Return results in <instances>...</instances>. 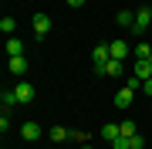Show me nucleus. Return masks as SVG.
<instances>
[{
  "mask_svg": "<svg viewBox=\"0 0 152 149\" xmlns=\"http://www.w3.org/2000/svg\"><path fill=\"white\" fill-rule=\"evenodd\" d=\"M51 139H54V142H64V139H71V129H61V126H54V129H51Z\"/></svg>",
  "mask_w": 152,
  "mask_h": 149,
  "instance_id": "obj_14",
  "label": "nucleus"
},
{
  "mask_svg": "<svg viewBox=\"0 0 152 149\" xmlns=\"http://www.w3.org/2000/svg\"><path fill=\"white\" fill-rule=\"evenodd\" d=\"M129 142H132V149H142V146H145V139L135 132V136H129Z\"/></svg>",
  "mask_w": 152,
  "mask_h": 149,
  "instance_id": "obj_21",
  "label": "nucleus"
},
{
  "mask_svg": "<svg viewBox=\"0 0 152 149\" xmlns=\"http://www.w3.org/2000/svg\"><path fill=\"white\" fill-rule=\"evenodd\" d=\"M0 102H4V112H7L10 105H17V92H7V88H4V95H0Z\"/></svg>",
  "mask_w": 152,
  "mask_h": 149,
  "instance_id": "obj_15",
  "label": "nucleus"
},
{
  "mask_svg": "<svg viewBox=\"0 0 152 149\" xmlns=\"http://www.w3.org/2000/svg\"><path fill=\"white\" fill-rule=\"evenodd\" d=\"M142 92H145V95H152V78H145V81H142Z\"/></svg>",
  "mask_w": 152,
  "mask_h": 149,
  "instance_id": "obj_23",
  "label": "nucleus"
},
{
  "mask_svg": "<svg viewBox=\"0 0 152 149\" xmlns=\"http://www.w3.org/2000/svg\"><path fill=\"white\" fill-rule=\"evenodd\" d=\"M71 139H75V142H88V132H78V129H71Z\"/></svg>",
  "mask_w": 152,
  "mask_h": 149,
  "instance_id": "obj_22",
  "label": "nucleus"
},
{
  "mask_svg": "<svg viewBox=\"0 0 152 149\" xmlns=\"http://www.w3.org/2000/svg\"><path fill=\"white\" fill-rule=\"evenodd\" d=\"M118 129H122V136H135V132H139V126H135L132 119H125V122H122Z\"/></svg>",
  "mask_w": 152,
  "mask_h": 149,
  "instance_id": "obj_16",
  "label": "nucleus"
},
{
  "mask_svg": "<svg viewBox=\"0 0 152 149\" xmlns=\"http://www.w3.org/2000/svg\"><path fill=\"white\" fill-rule=\"evenodd\" d=\"M149 24H152V7H139V10H135V24H132V31L142 34Z\"/></svg>",
  "mask_w": 152,
  "mask_h": 149,
  "instance_id": "obj_1",
  "label": "nucleus"
},
{
  "mask_svg": "<svg viewBox=\"0 0 152 149\" xmlns=\"http://www.w3.org/2000/svg\"><path fill=\"white\" fill-rule=\"evenodd\" d=\"M112 146H115V149H132V142H129V136H118V139H112Z\"/></svg>",
  "mask_w": 152,
  "mask_h": 149,
  "instance_id": "obj_19",
  "label": "nucleus"
},
{
  "mask_svg": "<svg viewBox=\"0 0 152 149\" xmlns=\"http://www.w3.org/2000/svg\"><path fill=\"white\" fill-rule=\"evenodd\" d=\"M112 58V48L108 44H98V48H91V61H95V71H102V65Z\"/></svg>",
  "mask_w": 152,
  "mask_h": 149,
  "instance_id": "obj_2",
  "label": "nucleus"
},
{
  "mask_svg": "<svg viewBox=\"0 0 152 149\" xmlns=\"http://www.w3.org/2000/svg\"><path fill=\"white\" fill-rule=\"evenodd\" d=\"M132 75H139L142 81L152 78V61H149V58H135V71H132Z\"/></svg>",
  "mask_w": 152,
  "mask_h": 149,
  "instance_id": "obj_5",
  "label": "nucleus"
},
{
  "mask_svg": "<svg viewBox=\"0 0 152 149\" xmlns=\"http://www.w3.org/2000/svg\"><path fill=\"white\" fill-rule=\"evenodd\" d=\"M149 61H152V54H149Z\"/></svg>",
  "mask_w": 152,
  "mask_h": 149,
  "instance_id": "obj_25",
  "label": "nucleus"
},
{
  "mask_svg": "<svg viewBox=\"0 0 152 149\" xmlns=\"http://www.w3.org/2000/svg\"><path fill=\"white\" fill-rule=\"evenodd\" d=\"M24 54V41L20 37H7V58H20Z\"/></svg>",
  "mask_w": 152,
  "mask_h": 149,
  "instance_id": "obj_8",
  "label": "nucleus"
},
{
  "mask_svg": "<svg viewBox=\"0 0 152 149\" xmlns=\"http://www.w3.org/2000/svg\"><path fill=\"white\" fill-rule=\"evenodd\" d=\"M108 48H112V58H118V61H125V54H129V51H132L129 44H125V41H112Z\"/></svg>",
  "mask_w": 152,
  "mask_h": 149,
  "instance_id": "obj_10",
  "label": "nucleus"
},
{
  "mask_svg": "<svg viewBox=\"0 0 152 149\" xmlns=\"http://www.w3.org/2000/svg\"><path fill=\"white\" fill-rule=\"evenodd\" d=\"M149 54H152V44H139L135 48V58H149Z\"/></svg>",
  "mask_w": 152,
  "mask_h": 149,
  "instance_id": "obj_20",
  "label": "nucleus"
},
{
  "mask_svg": "<svg viewBox=\"0 0 152 149\" xmlns=\"http://www.w3.org/2000/svg\"><path fill=\"white\" fill-rule=\"evenodd\" d=\"M125 88L139 92V88H142V78H139V75H129V78H125Z\"/></svg>",
  "mask_w": 152,
  "mask_h": 149,
  "instance_id": "obj_17",
  "label": "nucleus"
},
{
  "mask_svg": "<svg viewBox=\"0 0 152 149\" xmlns=\"http://www.w3.org/2000/svg\"><path fill=\"white\" fill-rule=\"evenodd\" d=\"M132 95H135L132 88H122L118 95H115V105H118V109H129V105H132Z\"/></svg>",
  "mask_w": 152,
  "mask_h": 149,
  "instance_id": "obj_11",
  "label": "nucleus"
},
{
  "mask_svg": "<svg viewBox=\"0 0 152 149\" xmlns=\"http://www.w3.org/2000/svg\"><path fill=\"white\" fill-rule=\"evenodd\" d=\"M41 132H44V129L37 126V122H24V129H20V136L27 139V142H37V139H41Z\"/></svg>",
  "mask_w": 152,
  "mask_h": 149,
  "instance_id": "obj_3",
  "label": "nucleus"
},
{
  "mask_svg": "<svg viewBox=\"0 0 152 149\" xmlns=\"http://www.w3.org/2000/svg\"><path fill=\"white\" fill-rule=\"evenodd\" d=\"M14 27H17L14 17H4V21H0V31H4V34H14Z\"/></svg>",
  "mask_w": 152,
  "mask_h": 149,
  "instance_id": "obj_18",
  "label": "nucleus"
},
{
  "mask_svg": "<svg viewBox=\"0 0 152 149\" xmlns=\"http://www.w3.org/2000/svg\"><path fill=\"white\" fill-rule=\"evenodd\" d=\"M7 71H10V75H24V71H27V58H10V61H7Z\"/></svg>",
  "mask_w": 152,
  "mask_h": 149,
  "instance_id": "obj_7",
  "label": "nucleus"
},
{
  "mask_svg": "<svg viewBox=\"0 0 152 149\" xmlns=\"http://www.w3.org/2000/svg\"><path fill=\"white\" fill-rule=\"evenodd\" d=\"M115 24H122V27H132V24H135V14H132V10H118Z\"/></svg>",
  "mask_w": 152,
  "mask_h": 149,
  "instance_id": "obj_13",
  "label": "nucleus"
},
{
  "mask_svg": "<svg viewBox=\"0 0 152 149\" xmlns=\"http://www.w3.org/2000/svg\"><path fill=\"white\" fill-rule=\"evenodd\" d=\"M118 136H122V129L115 126V122H108V126H102V139H108V142H112V139H118Z\"/></svg>",
  "mask_w": 152,
  "mask_h": 149,
  "instance_id": "obj_12",
  "label": "nucleus"
},
{
  "mask_svg": "<svg viewBox=\"0 0 152 149\" xmlns=\"http://www.w3.org/2000/svg\"><path fill=\"white\" fill-rule=\"evenodd\" d=\"M122 61L118 58H108V61H105V65H102V71H98V75H122Z\"/></svg>",
  "mask_w": 152,
  "mask_h": 149,
  "instance_id": "obj_9",
  "label": "nucleus"
},
{
  "mask_svg": "<svg viewBox=\"0 0 152 149\" xmlns=\"http://www.w3.org/2000/svg\"><path fill=\"white\" fill-rule=\"evenodd\" d=\"M48 31H51V17H48V14H34V34L44 37Z\"/></svg>",
  "mask_w": 152,
  "mask_h": 149,
  "instance_id": "obj_4",
  "label": "nucleus"
},
{
  "mask_svg": "<svg viewBox=\"0 0 152 149\" xmlns=\"http://www.w3.org/2000/svg\"><path fill=\"white\" fill-rule=\"evenodd\" d=\"M68 4H71V7H85V0H68Z\"/></svg>",
  "mask_w": 152,
  "mask_h": 149,
  "instance_id": "obj_24",
  "label": "nucleus"
},
{
  "mask_svg": "<svg viewBox=\"0 0 152 149\" xmlns=\"http://www.w3.org/2000/svg\"><path fill=\"white\" fill-rule=\"evenodd\" d=\"M14 92H17V102H31V98H34V85H31V81H17Z\"/></svg>",
  "mask_w": 152,
  "mask_h": 149,
  "instance_id": "obj_6",
  "label": "nucleus"
}]
</instances>
